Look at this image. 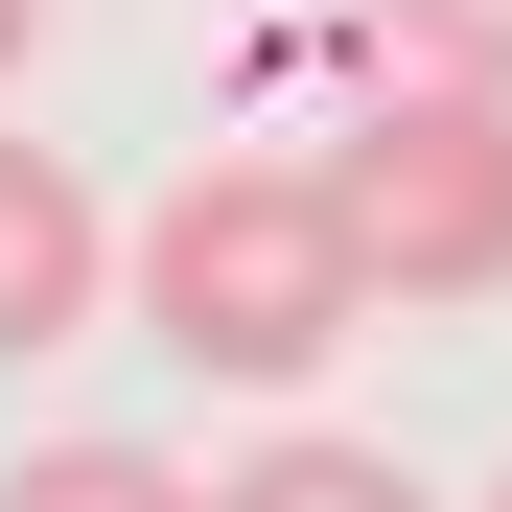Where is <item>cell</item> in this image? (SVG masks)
I'll use <instances>...</instances> for the list:
<instances>
[{"instance_id": "obj_4", "label": "cell", "mask_w": 512, "mask_h": 512, "mask_svg": "<svg viewBox=\"0 0 512 512\" xmlns=\"http://www.w3.org/2000/svg\"><path fill=\"white\" fill-rule=\"evenodd\" d=\"M0 512H233V489H187L163 443H24V466H0Z\"/></svg>"}, {"instance_id": "obj_6", "label": "cell", "mask_w": 512, "mask_h": 512, "mask_svg": "<svg viewBox=\"0 0 512 512\" xmlns=\"http://www.w3.org/2000/svg\"><path fill=\"white\" fill-rule=\"evenodd\" d=\"M373 24H396L419 70H489V94H512V0H373Z\"/></svg>"}, {"instance_id": "obj_3", "label": "cell", "mask_w": 512, "mask_h": 512, "mask_svg": "<svg viewBox=\"0 0 512 512\" xmlns=\"http://www.w3.org/2000/svg\"><path fill=\"white\" fill-rule=\"evenodd\" d=\"M94 280H117L94 187H70L47 140H0V350H70V326H94Z\"/></svg>"}, {"instance_id": "obj_8", "label": "cell", "mask_w": 512, "mask_h": 512, "mask_svg": "<svg viewBox=\"0 0 512 512\" xmlns=\"http://www.w3.org/2000/svg\"><path fill=\"white\" fill-rule=\"evenodd\" d=\"M489 512H512V489H489Z\"/></svg>"}, {"instance_id": "obj_5", "label": "cell", "mask_w": 512, "mask_h": 512, "mask_svg": "<svg viewBox=\"0 0 512 512\" xmlns=\"http://www.w3.org/2000/svg\"><path fill=\"white\" fill-rule=\"evenodd\" d=\"M233 512H419V466H373V443H256Z\"/></svg>"}, {"instance_id": "obj_2", "label": "cell", "mask_w": 512, "mask_h": 512, "mask_svg": "<svg viewBox=\"0 0 512 512\" xmlns=\"http://www.w3.org/2000/svg\"><path fill=\"white\" fill-rule=\"evenodd\" d=\"M326 187L373 233V303H512V94L489 70H373L350 117H326Z\"/></svg>"}, {"instance_id": "obj_7", "label": "cell", "mask_w": 512, "mask_h": 512, "mask_svg": "<svg viewBox=\"0 0 512 512\" xmlns=\"http://www.w3.org/2000/svg\"><path fill=\"white\" fill-rule=\"evenodd\" d=\"M24 47H47V0H0V70H24Z\"/></svg>"}, {"instance_id": "obj_1", "label": "cell", "mask_w": 512, "mask_h": 512, "mask_svg": "<svg viewBox=\"0 0 512 512\" xmlns=\"http://www.w3.org/2000/svg\"><path fill=\"white\" fill-rule=\"evenodd\" d=\"M140 326H163L187 373H233V396H303V373L373 326L350 187H326V163H187V187L140 210Z\"/></svg>"}]
</instances>
